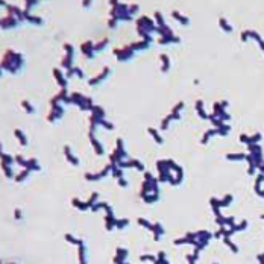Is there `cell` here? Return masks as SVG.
I'll return each instance as SVG.
<instances>
[{
    "instance_id": "1",
    "label": "cell",
    "mask_w": 264,
    "mask_h": 264,
    "mask_svg": "<svg viewBox=\"0 0 264 264\" xmlns=\"http://www.w3.org/2000/svg\"><path fill=\"white\" fill-rule=\"evenodd\" d=\"M23 67V55L17 53L14 50H6V53L2 59V69L9 73H18Z\"/></svg>"
},
{
    "instance_id": "2",
    "label": "cell",
    "mask_w": 264,
    "mask_h": 264,
    "mask_svg": "<svg viewBox=\"0 0 264 264\" xmlns=\"http://www.w3.org/2000/svg\"><path fill=\"white\" fill-rule=\"evenodd\" d=\"M110 5L112 6L111 18H115L117 21H131L132 20V15H129V12H128V6L129 5L115 2V0H112Z\"/></svg>"
},
{
    "instance_id": "3",
    "label": "cell",
    "mask_w": 264,
    "mask_h": 264,
    "mask_svg": "<svg viewBox=\"0 0 264 264\" xmlns=\"http://www.w3.org/2000/svg\"><path fill=\"white\" fill-rule=\"evenodd\" d=\"M50 106H52V110H50L49 115H47V122L55 123L56 120H59V119L64 115V106H62L61 102H58L55 97L50 100Z\"/></svg>"
},
{
    "instance_id": "4",
    "label": "cell",
    "mask_w": 264,
    "mask_h": 264,
    "mask_svg": "<svg viewBox=\"0 0 264 264\" xmlns=\"http://www.w3.org/2000/svg\"><path fill=\"white\" fill-rule=\"evenodd\" d=\"M137 28L143 29V30H146L147 34L152 35V32H156V28H158V26H155V23H153L149 17H140L138 20H137Z\"/></svg>"
},
{
    "instance_id": "5",
    "label": "cell",
    "mask_w": 264,
    "mask_h": 264,
    "mask_svg": "<svg viewBox=\"0 0 264 264\" xmlns=\"http://www.w3.org/2000/svg\"><path fill=\"white\" fill-rule=\"evenodd\" d=\"M134 53H135V52H134L129 46H125V47H122V49H114V55L117 56L119 61H129V59L134 58Z\"/></svg>"
},
{
    "instance_id": "6",
    "label": "cell",
    "mask_w": 264,
    "mask_h": 264,
    "mask_svg": "<svg viewBox=\"0 0 264 264\" xmlns=\"http://www.w3.org/2000/svg\"><path fill=\"white\" fill-rule=\"evenodd\" d=\"M64 49H65V56H64V59H62V62H61V65L64 67V69H73V55H74V49H73V46H70V44H64Z\"/></svg>"
},
{
    "instance_id": "7",
    "label": "cell",
    "mask_w": 264,
    "mask_h": 264,
    "mask_svg": "<svg viewBox=\"0 0 264 264\" xmlns=\"http://www.w3.org/2000/svg\"><path fill=\"white\" fill-rule=\"evenodd\" d=\"M110 73H111V69H110V67H103L102 73H99L97 76L91 78V79L88 81V83H90L91 87H94V85H99V83L102 82V81H105V79H106V76H108Z\"/></svg>"
},
{
    "instance_id": "8",
    "label": "cell",
    "mask_w": 264,
    "mask_h": 264,
    "mask_svg": "<svg viewBox=\"0 0 264 264\" xmlns=\"http://www.w3.org/2000/svg\"><path fill=\"white\" fill-rule=\"evenodd\" d=\"M18 23H20V20H17L15 17H12V15H6V17H3L2 18V28L5 29H14L18 26Z\"/></svg>"
},
{
    "instance_id": "9",
    "label": "cell",
    "mask_w": 264,
    "mask_h": 264,
    "mask_svg": "<svg viewBox=\"0 0 264 264\" xmlns=\"http://www.w3.org/2000/svg\"><path fill=\"white\" fill-rule=\"evenodd\" d=\"M81 50H82V53L85 56H88L90 59L94 56V43L93 41H85V43H82L81 44Z\"/></svg>"
},
{
    "instance_id": "10",
    "label": "cell",
    "mask_w": 264,
    "mask_h": 264,
    "mask_svg": "<svg viewBox=\"0 0 264 264\" xmlns=\"http://www.w3.org/2000/svg\"><path fill=\"white\" fill-rule=\"evenodd\" d=\"M90 135V141H91V144H93V149L96 150V155H103L105 153V149H103V146L100 144V141H99L96 137H94V134H88Z\"/></svg>"
},
{
    "instance_id": "11",
    "label": "cell",
    "mask_w": 264,
    "mask_h": 264,
    "mask_svg": "<svg viewBox=\"0 0 264 264\" xmlns=\"http://www.w3.org/2000/svg\"><path fill=\"white\" fill-rule=\"evenodd\" d=\"M53 76H55V79L58 81V83H59V87L61 88H67V78L62 74V71L59 69H53Z\"/></svg>"
},
{
    "instance_id": "12",
    "label": "cell",
    "mask_w": 264,
    "mask_h": 264,
    "mask_svg": "<svg viewBox=\"0 0 264 264\" xmlns=\"http://www.w3.org/2000/svg\"><path fill=\"white\" fill-rule=\"evenodd\" d=\"M64 153H65V158H67V161L71 163L73 166H79V159L71 153V149H70V146H65L64 147Z\"/></svg>"
},
{
    "instance_id": "13",
    "label": "cell",
    "mask_w": 264,
    "mask_h": 264,
    "mask_svg": "<svg viewBox=\"0 0 264 264\" xmlns=\"http://www.w3.org/2000/svg\"><path fill=\"white\" fill-rule=\"evenodd\" d=\"M25 168H28V170H30V172H38V170H41V167H40V164L37 163V159L35 158H30V159H28L26 161V166H25Z\"/></svg>"
},
{
    "instance_id": "14",
    "label": "cell",
    "mask_w": 264,
    "mask_h": 264,
    "mask_svg": "<svg viewBox=\"0 0 264 264\" xmlns=\"http://www.w3.org/2000/svg\"><path fill=\"white\" fill-rule=\"evenodd\" d=\"M150 44L149 43H146L144 40H141L140 43H132V44H129V47L135 52V50H144V49H147Z\"/></svg>"
},
{
    "instance_id": "15",
    "label": "cell",
    "mask_w": 264,
    "mask_h": 264,
    "mask_svg": "<svg viewBox=\"0 0 264 264\" xmlns=\"http://www.w3.org/2000/svg\"><path fill=\"white\" fill-rule=\"evenodd\" d=\"M25 20H26V21H30V23H34V25H43V23H44V20H43L41 17L30 15V14H25Z\"/></svg>"
},
{
    "instance_id": "16",
    "label": "cell",
    "mask_w": 264,
    "mask_h": 264,
    "mask_svg": "<svg viewBox=\"0 0 264 264\" xmlns=\"http://www.w3.org/2000/svg\"><path fill=\"white\" fill-rule=\"evenodd\" d=\"M147 132H149V134L152 135L153 140H155V141H156L158 144H163V143H164V140H163V137L159 135V132H158L156 129H153V128H149V129H147Z\"/></svg>"
},
{
    "instance_id": "17",
    "label": "cell",
    "mask_w": 264,
    "mask_h": 264,
    "mask_svg": "<svg viewBox=\"0 0 264 264\" xmlns=\"http://www.w3.org/2000/svg\"><path fill=\"white\" fill-rule=\"evenodd\" d=\"M14 134H15V137L18 138V141H20L21 146H28V138H26V135L21 132V129H15Z\"/></svg>"
},
{
    "instance_id": "18",
    "label": "cell",
    "mask_w": 264,
    "mask_h": 264,
    "mask_svg": "<svg viewBox=\"0 0 264 264\" xmlns=\"http://www.w3.org/2000/svg\"><path fill=\"white\" fill-rule=\"evenodd\" d=\"M108 44H110V38H103L102 41H99V43L94 44V52H102Z\"/></svg>"
},
{
    "instance_id": "19",
    "label": "cell",
    "mask_w": 264,
    "mask_h": 264,
    "mask_svg": "<svg viewBox=\"0 0 264 264\" xmlns=\"http://www.w3.org/2000/svg\"><path fill=\"white\" fill-rule=\"evenodd\" d=\"M91 112H93V114H96V115H99V117H102V119H105V117H106L105 110H103L102 106H97V105L91 106Z\"/></svg>"
},
{
    "instance_id": "20",
    "label": "cell",
    "mask_w": 264,
    "mask_h": 264,
    "mask_svg": "<svg viewBox=\"0 0 264 264\" xmlns=\"http://www.w3.org/2000/svg\"><path fill=\"white\" fill-rule=\"evenodd\" d=\"M2 163H3V164H8V166H12L15 163V159L12 156H9L8 153H2Z\"/></svg>"
},
{
    "instance_id": "21",
    "label": "cell",
    "mask_w": 264,
    "mask_h": 264,
    "mask_svg": "<svg viewBox=\"0 0 264 264\" xmlns=\"http://www.w3.org/2000/svg\"><path fill=\"white\" fill-rule=\"evenodd\" d=\"M129 163H131V167H135V168H138L140 172H144V164L138 161V159H129Z\"/></svg>"
},
{
    "instance_id": "22",
    "label": "cell",
    "mask_w": 264,
    "mask_h": 264,
    "mask_svg": "<svg viewBox=\"0 0 264 264\" xmlns=\"http://www.w3.org/2000/svg\"><path fill=\"white\" fill-rule=\"evenodd\" d=\"M2 168H3V172H5V175L11 179V178H14V172H12V168H11V166H8V164H3L2 163Z\"/></svg>"
},
{
    "instance_id": "23",
    "label": "cell",
    "mask_w": 264,
    "mask_h": 264,
    "mask_svg": "<svg viewBox=\"0 0 264 264\" xmlns=\"http://www.w3.org/2000/svg\"><path fill=\"white\" fill-rule=\"evenodd\" d=\"M21 106H23V108L26 110V112H29V114H34V112H35V108L30 105L29 100H23V102H21Z\"/></svg>"
},
{
    "instance_id": "24",
    "label": "cell",
    "mask_w": 264,
    "mask_h": 264,
    "mask_svg": "<svg viewBox=\"0 0 264 264\" xmlns=\"http://www.w3.org/2000/svg\"><path fill=\"white\" fill-rule=\"evenodd\" d=\"M155 20H156V23H158V28H163V26H166V21H164V17L161 12H155Z\"/></svg>"
},
{
    "instance_id": "25",
    "label": "cell",
    "mask_w": 264,
    "mask_h": 264,
    "mask_svg": "<svg viewBox=\"0 0 264 264\" xmlns=\"http://www.w3.org/2000/svg\"><path fill=\"white\" fill-rule=\"evenodd\" d=\"M159 44H168V43H179V38L176 37H167V38H159Z\"/></svg>"
},
{
    "instance_id": "26",
    "label": "cell",
    "mask_w": 264,
    "mask_h": 264,
    "mask_svg": "<svg viewBox=\"0 0 264 264\" xmlns=\"http://www.w3.org/2000/svg\"><path fill=\"white\" fill-rule=\"evenodd\" d=\"M159 58H161V61H163V71H167V70H168V67H170V61H168V56L163 53V55L159 56Z\"/></svg>"
},
{
    "instance_id": "27",
    "label": "cell",
    "mask_w": 264,
    "mask_h": 264,
    "mask_svg": "<svg viewBox=\"0 0 264 264\" xmlns=\"http://www.w3.org/2000/svg\"><path fill=\"white\" fill-rule=\"evenodd\" d=\"M138 9H140L138 3H132V5H129V6H128V12H129V15L137 14V12H138Z\"/></svg>"
},
{
    "instance_id": "28",
    "label": "cell",
    "mask_w": 264,
    "mask_h": 264,
    "mask_svg": "<svg viewBox=\"0 0 264 264\" xmlns=\"http://www.w3.org/2000/svg\"><path fill=\"white\" fill-rule=\"evenodd\" d=\"M172 15H173V17H175L176 20H179L182 25H188V18H187V17H184V15H181L179 12H178V11H175V12H173Z\"/></svg>"
},
{
    "instance_id": "29",
    "label": "cell",
    "mask_w": 264,
    "mask_h": 264,
    "mask_svg": "<svg viewBox=\"0 0 264 264\" xmlns=\"http://www.w3.org/2000/svg\"><path fill=\"white\" fill-rule=\"evenodd\" d=\"M29 175H30V170H28V168H25V170H23V172H21V173H20L18 176H17V179H15V181H17V182L25 181V179L28 178Z\"/></svg>"
},
{
    "instance_id": "30",
    "label": "cell",
    "mask_w": 264,
    "mask_h": 264,
    "mask_svg": "<svg viewBox=\"0 0 264 264\" xmlns=\"http://www.w3.org/2000/svg\"><path fill=\"white\" fill-rule=\"evenodd\" d=\"M15 161H17V163H18L21 167H25V166H26V161H28V159H25L21 155H17V156H15Z\"/></svg>"
},
{
    "instance_id": "31",
    "label": "cell",
    "mask_w": 264,
    "mask_h": 264,
    "mask_svg": "<svg viewBox=\"0 0 264 264\" xmlns=\"http://www.w3.org/2000/svg\"><path fill=\"white\" fill-rule=\"evenodd\" d=\"M117 252H119V257L117 258H120V260H123V258H126V255H128V250L126 249H117Z\"/></svg>"
},
{
    "instance_id": "32",
    "label": "cell",
    "mask_w": 264,
    "mask_h": 264,
    "mask_svg": "<svg viewBox=\"0 0 264 264\" xmlns=\"http://www.w3.org/2000/svg\"><path fill=\"white\" fill-rule=\"evenodd\" d=\"M74 73H76V76H78V78H81V79L83 78V71L79 69V67H74Z\"/></svg>"
},
{
    "instance_id": "33",
    "label": "cell",
    "mask_w": 264,
    "mask_h": 264,
    "mask_svg": "<svg viewBox=\"0 0 264 264\" xmlns=\"http://www.w3.org/2000/svg\"><path fill=\"white\" fill-rule=\"evenodd\" d=\"M117 23H119V21H117L115 18H111V20L108 21V26H110V28H111V29H114V28H115V26H117Z\"/></svg>"
},
{
    "instance_id": "34",
    "label": "cell",
    "mask_w": 264,
    "mask_h": 264,
    "mask_svg": "<svg viewBox=\"0 0 264 264\" xmlns=\"http://www.w3.org/2000/svg\"><path fill=\"white\" fill-rule=\"evenodd\" d=\"M128 223H129L128 220H117V222H115V225H117L119 228H123V226H126Z\"/></svg>"
},
{
    "instance_id": "35",
    "label": "cell",
    "mask_w": 264,
    "mask_h": 264,
    "mask_svg": "<svg viewBox=\"0 0 264 264\" xmlns=\"http://www.w3.org/2000/svg\"><path fill=\"white\" fill-rule=\"evenodd\" d=\"M220 25H222L223 26V29H225V30H228V32H231V30H232V29H231V26H228V25H226V23H225V20H220Z\"/></svg>"
},
{
    "instance_id": "36",
    "label": "cell",
    "mask_w": 264,
    "mask_h": 264,
    "mask_svg": "<svg viewBox=\"0 0 264 264\" xmlns=\"http://www.w3.org/2000/svg\"><path fill=\"white\" fill-rule=\"evenodd\" d=\"M119 185H122V187H126V185H128V182H126L125 179H123V178H120V179H119Z\"/></svg>"
},
{
    "instance_id": "37",
    "label": "cell",
    "mask_w": 264,
    "mask_h": 264,
    "mask_svg": "<svg viewBox=\"0 0 264 264\" xmlns=\"http://www.w3.org/2000/svg\"><path fill=\"white\" fill-rule=\"evenodd\" d=\"M15 219H21V211L20 209H15Z\"/></svg>"
},
{
    "instance_id": "38",
    "label": "cell",
    "mask_w": 264,
    "mask_h": 264,
    "mask_svg": "<svg viewBox=\"0 0 264 264\" xmlns=\"http://www.w3.org/2000/svg\"><path fill=\"white\" fill-rule=\"evenodd\" d=\"M91 5H93V2H82V6H85V8H88Z\"/></svg>"
}]
</instances>
